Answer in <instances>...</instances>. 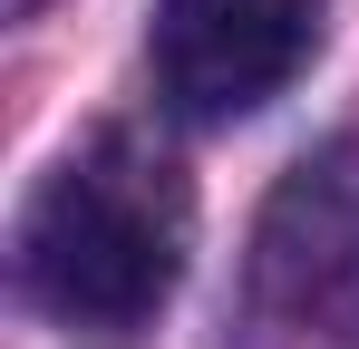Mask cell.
<instances>
[{"instance_id":"obj_4","label":"cell","mask_w":359,"mask_h":349,"mask_svg":"<svg viewBox=\"0 0 359 349\" xmlns=\"http://www.w3.org/2000/svg\"><path fill=\"white\" fill-rule=\"evenodd\" d=\"M10 10H20V20H29V10H49V0H10Z\"/></svg>"},{"instance_id":"obj_2","label":"cell","mask_w":359,"mask_h":349,"mask_svg":"<svg viewBox=\"0 0 359 349\" xmlns=\"http://www.w3.org/2000/svg\"><path fill=\"white\" fill-rule=\"evenodd\" d=\"M252 330L262 349H359V146H330L272 194L252 242Z\"/></svg>"},{"instance_id":"obj_3","label":"cell","mask_w":359,"mask_h":349,"mask_svg":"<svg viewBox=\"0 0 359 349\" xmlns=\"http://www.w3.org/2000/svg\"><path fill=\"white\" fill-rule=\"evenodd\" d=\"M320 49V0H156V97L184 126L272 107Z\"/></svg>"},{"instance_id":"obj_1","label":"cell","mask_w":359,"mask_h":349,"mask_svg":"<svg viewBox=\"0 0 359 349\" xmlns=\"http://www.w3.org/2000/svg\"><path fill=\"white\" fill-rule=\"evenodd\" d=\"M194 252V194L165 146L88 136L20 214V291L68 330H136L156 320Z\"/></svg>"}]
</instances>
